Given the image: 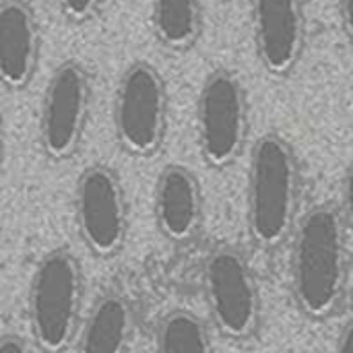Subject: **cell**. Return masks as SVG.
<instances>
[{
  "label": "cell",
  "mask_w": 353,
  "mask_h": 353,
  "mask_svg": "<svg viewBox=\"0 0 353 353\" xmlns=\"http://www.w3.org/2000/svg\"><path fill=\"white\" fill-rule=\"evenodd\" d=\"M290 271L294 300L306 316L321 321L339 308L347 285V242L335 209L321 205L298 221Z\"/></svg>",
  "instance_id": "cell-1"
},
{
  "label": "cell",
  "mask_w": 353,
  "mask_h": 353,
  "mask_svg": "<svg viewBox=\"0 0 353 353\" xmlns=\"http://www.w3.org/2000/svg\"><path fill=\"white\" fill-rule=\"evenodd\" d=\"M300 163L294 147L277 132L259 137L246 176V223L252 240L279 246L298 225Z\"/></svg>",
  "instance_id": "cell-2"
},
{
  "label": "cell",
  "mask_w": 353,
  "mask_h": 353,
  "mask_svg": "<svg viewBox=\"0 0 353 353\" xmlns=\"http://www.w3.org/2000/svg\"><path fill=\"white\" fill-rule=\"evenodd\" d=\"M83 273L66 248H54L35 265L29 283V325L35 343L48 353H62L81 327Z\"/></svg>",
  "instance_id": "cell-3"
},
{
  "label": "cell",
  "mask_w": 353,
  "mask_h": 353,
  "mask_svg": "<svg viewBox=\"0 0 353 353\" xmlns=\"http://www.w3.org/2000/svg\"><path fill=\"white\" fill-rule=\"evenodd\" d=\"M168 130V87L161 72L147 60L132 62L114 93V134L132 157H151Z\"/></svg>",
  "instance_id": "cell-4"
},
{
  "label": "cell",
  "mask_w": 353,
  "mask_h": 353,
  "mask_svg": "<svg viewBox=\"0 0 353 353\" xmlns=\"http://www.w3.org/2000/svg\"><path fill=\"white\" fill-rule=\"evenodd\" d=\"M248 139V97L240 77L228 68L211 70L196 99V141L211 168L232 165Z\"/></svg>",
  "instance_id": "cell-5"
},
{
  "label": "cell",
  "mask_w": 353,
  "mask_h": 353,
  "mask_svg": "<svg viewBox=\"0 0 353 353\" xmlns=\"http://www.w3.org/2000/svg\"><path fill=\"white\" fill-rule=\"evenodd\" d=\"M203 294L215 327L242 341L261 323V294L248 261L236 248H215L203 265Z\"/></svg>",
  "instance_id": "cell-6"
},
{
  "label": "cell",
  "mask_w": 353,
  "mask_h": 353,
  "mask_svg": "<svg viewBox=\"0 0 353 353\" xmlns=\"http://www.w3.org/2000/svg\"><path fill=\"white\" fill-rule=\"evenodd\" d=\"M91 77L77 60L62 62L50 77L39 108V145L54 161L72 157L83 141L91 110Z\"/></svg>",
  "instance_id": "cell-7"
},
{
  "label": "cell",
  "mask_w": 353,
  "mask_h": 353,
  "mask_svg": "<svg viewBox=\"0 0 353 353\" xmlns=\"http://www.w3.org/2000/svg\"><path fill=\"white\" fill-rule=\"evenodd\" d=\"M74 217L83 244L99 259L116 256L128 234L126 192L114 170L89 165L74 186Z\"/></svg>",
  "instance_id": "cell-8"
},
{
  "label": "cell",
  "mask_w": 353,
  "mask_h": 353,
  "mask_svg": "<svg viewBox=\"0 0 353 353\" xmlns=\"http://www.w3.org/2000/svg\"><path fill=\"white\" fill-rule=\"evenodd\" d=\"M252 37L263 68L288 77L306 50V17L302 0H250Z\"/></svg>",
  "instance_id": "cell-9"
},
{
  "label": "cell",
  "mask_w": 353,
  "mask_h": 353,
  "mask_svg": "<svg viewBox=\"0 0 353 353\" xmlns=\"http://www.w3.org/2000/svg\"><path fill=\"white\" fill-rule=\"evenodd\" d=\"M153 215L159 232L176 244L188 242L203 221V190L192 170L170 163L155 182Z\"/></svg>",
  "instance_id": "cell-10"
},
{
  "label": "cell",
  "mask_w": 353,
  "mask_h": 353,
  "mask_svg": "<svg viewBox=\"0 0 353 353\" xmlns=\"http://www.w3.org/2000/svg\"><path fill=\"white\" fill-rule=\"evenodd\" d=\"M39 60V27L25 0L0 6V81L10 91L27 89Z\"/></svg>",
  "instance_id": "cell-11"
},
{
  "label": "cell",
  "mask_w": 353,
  "mask_h": 353,
  "mask_svg": "<svg viewBox=\"0 0 353 353\" xmlns=\"http://www.w3.org/2000/svg\"><path fill=\"white\" fill-rule=\"evenodd\" d=\"M134 314L130 302L116 292L101 294L77 333V353H126Z\"/></svg>",
  "instance_id": "cell-12"
},
{
  "label": "cell",
  "mask_w": 353,
  "mask_h": 353,
  "mask_svg": "<svg viewBox=\"0 0 353 353\" xmlns=\"http://www.w3.org/2000/svg\"><path fill=\"white\" fill-rule=\"evenodd\" d=\"M149 21L165 50L188 52L203 33V4L201 0H151Z\"/></svg>",
  "instance_id": "cell-13"
},
{
  "label": "cell",
  "mask_w": 353,
  "mask_h": 353,
  "mask_svg": "<svg viewBox=\"0 0 353 353\" xmlns=\"http://www.w3.org/2000/svg\"><path fill=\"white\" fill-rule=\"evenodd\" d=\"M155 353H213L209 329L188 310L168 312L155 333Z\"/></svg>",
  "instance_id": "cell-14"
},
{
  "label": "cell",
  "mask_w": 353,
  "mask_h": 353,
  "mask_svg": "<svg viewBox=\"0 0 353 353\" xmlns=\"http://www.w3.org/2000/svg\"><path fill=\"white\" fill-rule=\"evenodd\" d=\"M56 2H58L62 17L74 25H81L93 19L101 6V0H56Z\"/></svg>",
  "instance_id": "cell-15"
},
{
  "label": "cell",
  "mask_w": 353,
  "mask_h": 353,
  "mask_svg": "<svg viewBox=\"0 0 353 353\" xmlns=\"http://www.w3.org/2000/svg\"><path fill=\"white\" fill-rule=\"evenodd\" d=\"M341 205H343V221L353 230V161L345 168L341 180Z\"/></svg>",
  "instance_id": "cell-16"
},
{
  "label": "cell",
  "mask_w": 353,
  "mask_h": 353,
  "mask_svg": "<svg viewBox=\"0 0 353 353\" xmlns=\"http://www.w3.org/2000/svg\"><path fill=\"white\" fill-rule=\"evenodd\" d=\"M339 19L343 35L353 48V0H339Z\"/></svg>",
  "instance_id": "cell-17"
},
{
  "label": "cell",
  "mask_w": 353,
  "mask_h": 353,
  "mask_svg": "<svg viewBox=\"0 0 353 353\" xmlns=\"http://www.w3.org/2000/svg\"><path fill=\"white\" fill-rule=\"evenodd\" d=\"M0 353H33L29 345L17 335H4L0 339Z\"/></svg>",
  "instance_id": "cell-18"
},
{
  "label": "cell",
  "mask_w": 353,
  "mask_h": 353,
  "mask_svg": "<svg viewBox=\"0 0 353 353\" xmlns=\"http://www.w3.org/2000/svg\"><path fill=\"white\" fill-rule=\"evenodd\" d=\"M335 353H353V319L341 329L337 345H335Z\"/></svg>",
  "instance_id": "cell-19"
}]
</instances>
